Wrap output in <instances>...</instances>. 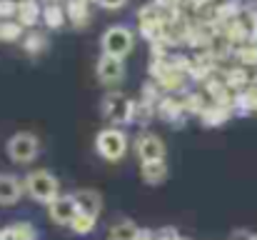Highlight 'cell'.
Segmentation results:
<instances>
[{
  "label": "cell",
  "instance_id": "1",
  "mask_svg": "<svg viewBox=\"0 0 257 240\" xmlns=\"http://www.w3.org/2000/svg\"><path fill=\"white\" fill-rule=\"evenodd\" d=\"M100 113L110 125H130L135 123V100H130L120 90H110L100 103Z\"/></svg>",
  "mask_w": 257,
  "mask_h": 240
},
{
  "label": "cell",
  "instance_id": "2",
  "mask_svg": "<svg viewBox=\"0 0 257 240\" xmlns=\"http://www.w3.org/2000/svg\"><path fill=\"white\" fill-rule=\"evenodd\" d=\"M25 193L35 200V203H53L60 195V183L50 170H30L25 175Z\"/></svg>",
  "mask_w": 257,
  "mask_h": 240
},
{
  "label": "cell",
  "instance_id": "3",
  "mask_svg": "<svg viewBox=\"0 0 257 240\" xmlns=\"http://www.w3.org/2000/svg\"><path fill=\"white\" fill-rule=\"evenodd\" d=\"M127 148H130L127 133L120 130V128H102V130L95 135V153L102 160L117 163V160L125 158Z\"/></svg>",
  "mask_w": 257,
  "mask_h": 240
},
{
  "label": "cell",
  "instance_id": "4",
  "mask_svg": "<svg viewBox=\"0 0 257 240\" xmlns=\"http://www.w3.org/2000/svg\"><path fill=\"white\" fill-rule=\"evenodd\" d=\"M100 48H102V53L125 60L133 53V48H135V33L130 28H125V25H112V28H107L102 33Z\"/></svg>",
  "mask_w": 257,
  "mask_h": 240
},
{
  "label": "cell",
  "instance_id": "5",
  "mask_svg": "<svg viewBox=\"0 0 257 240\" xmlns=\"http://www.w3.org/2000/svg\"><path fill=\"white\" fill-rule=\"evenodd\" d=\"M8 155L13 163L28 165L40 155V138L30 130H20L8 140Z\"/></svg>",
  "mask_w": 257,
  "mask_h": 240
},
{
  "label": "cell",
  "instance_id": "6",
  "mask_svg": "<svg viewBox=\"0 0 257 240\" xmlns=\"http://www.w3.org/2000/svg\"><path fill=\"white\" fill-rule=\"evenodd\" d=\"M95 78H97V83H102V85H117V83H122V78H125V60L102 53L97 58V63H95Z\"/></svg>",
  "mask_w": 257,
  "mask_h": 240
},
{
  "label": "cell",
  "instance_id": "7",
  "mask_svg": "<svg viewBox=\"0 0 257 240\" xmlns=\"http://www.w3.org/2000/svg\"><path fill=\"white\" fill-rule=\"evenodd\" d=\"M78 213H80V208H78V203H75V195H58L53 203H48V215H50V220L58 223V225L70 228V223H73V218H75Z\"/></svg>",
  "mask_w": 257,
  "mask_h": 240
},
{
  "label": "cell",
  "instance_id": "8",
  "mask_svg": "<svg viewBox=\"0 0 257 240\" xmlns=\"http://www.w3.org/2000/svg\"><path fill=\"white\" fill-rule=\"evenodd\" d=\"M133 148H135L140 163L165 158V143H163V138L155 135V133H140V135L135 138V145H133Z\"/></svg>",
  "mask_w": 257,
  "mask_h": 240
},
{
  "label": "cell",
  "instance_id": "9",
  "mask_svg": "<svg viewBox=\"0 0 257 240\" xmlns=\"http://www.w3.org/2000/svg\"><path fill=\"white\" fill-rule=\"evenodd\" d=\"M25 193V180L10 173H0V205H15Z\"/></svg>",
  "mask_w": 257,
  "mask_h": 240
},
{
  "label": "cell",
  "instance_id": "10",
  "mask_svg": "<svg viewBox=\"0 0 257 240\" xmlns=\"http://www.w3.org/2000/svg\"><path fill=\"white\" fill-rule=\"evenodd\" d=\"M158 115L163 118V120H168V123H180L187 113H185V108H182V98H177V95H172V93H165L163 98H160V103H158Z\"/></svg>",
  "mask_w": 257,
  "mask_h": 240
},
{
  "label": "cell",
  "instance_id": "11",
  "mask_svg": "<svg viewBox=\"0 0 257 240\" xmlns=\"http://www.w3.org/2000/svg\"><path fill=\"white\" fill-rule=\"evenodd\" d=\"M235 110L230 108V105H222V103H207V108L202 110V115H200V120H202V125L205 128H220V125H225L227 120H230V115H232Z\"/></svg>",
  "mask_w": 257,
  "mask_h": 240
},
{
  "label": "cell",
  "instance_id": "12",
  "mask_svg": "<svg viewBox=\"0 0 257 240\" xmlns=\"http://www.w3.org/2000/svg\"><path fill=\"white\" fill-rule=\"evenodd\" d=\"M73 195H75V203H78L80 213L92 215V218H97V215H100V210H102V195H100L97 190H92V188H83V190H75Z\"/></svg>",
  "mask_w": 257,
  "mask_h": 240
},
{
  "label": "cell",
  "instance_id": "13",
  "mask_svg": "<svg viewBox=\"0 0 257 240\" xmlns=\"http://www.w3.org/2000/svg\"><path fill=\"white\" fill-rule=\"evenodd\" d=\"M140 178L148 183V185H160L168 180V163L163 160H148V163H140Z\"/></svg>",
  "mask_w": 257,
  "mask_h": 240
},
{
  "label": "cell",
  "instance_id": "14",
  "mask_svg": "<svg viewBox=\"0 0 257 240\" xmlns=\"http://www.w3.org/2000/svg\"><path fill=\"white\" fill-rule=\"evenodd\" d=\"M18 20L25 28H33L43 20V5L38 0H20L18 3Z\"/></svg>",
  "mask_w": 257,
  "mask_h": 240
},
{
  "label": "cell",
  "instance_id": "15",
  "mask_svg": "<svg viewBox=\"0 0 257 240\" xmlns=\"http://www.w3.org/2000/svg\"><path fill=\"white\" fill-rule=\"evenodd\" d=\"M43 20H45V25H48L50 30H58V28L65 25L68 13H65V8L58 5V3H45V8H43Z\"/></svg>",
  "mask_w": 257,
  "mask_h": 240
},
{
  "label": "cell",
  "instance_id": "16",
  "mask_svg": "<svg viewBox=\"0 0 257 240\" xmlns=\"http://www.w3.org/2000/svg\"><path fill=\"white\" fill-rule=\"evenodd\" d=\"M65 13H68V20L75 25V28H83L87 23V0H68L65 5Z\"/></svg>",
  "mask_w": 257,
  "mask_h": 240
},
{
  "label": "cell",
  "instance_id": "17",
  "mask_svg": "<svg viewBox=\"0 0 257 240\" xmlns=\"http://www.w3.org/2000/svg\"><path fill=\"white\" fill-rule=\"evenodd\" d=\"M25 38V25L20 20H0V40L18 43Z\"/></svg>",
  "mask_w": 257,
  "mask_h": 240
},
{
  "label": "cell",
  "instance_id": "18",
  "mask_svg": "<svg viewBox=\"0 0 257 240\" xmlns=\"http://www.w3.org/2000/svg\"><path fill=\"white\" fill-rule=\"evenodd\" d=\"M140 235H143V230L133 220H120L110 230V240H140Z\"/></svg>",
  "mask_w": 257,
  "mask_h": 240
},
{
  "label": "cell",
  "instance_id": "19",
  "mask_svg": "<svg viewBox=\"0 0 257 240\" xmlns=\"http://www.w3.org/2000/svg\"><path fill=\"white\" fill-rule=\"evenodd\" d=\"M3 233V240H35V228L30 223H13Z\"/></svg>",
  "mask_w": 257,
  "mask_h": 240
},
{
  "label": "cell",
  "instance_id": "20",
  "mask_svg": "<svg viewBox=\"0 0 257 240\" xmlns=\"http://www.w3.org/2000/svg\"><path fill=\"white\" fill-rule=\"evenodd\" d=\"M45 48H48V38H45L43 33H38V30L25 33V38H23V50H25L28 55H40Z\"/></svg>",
  "mask_w": 257,
  "mask_h": 240
},
{
  "label": "cell",
  "instance_id": "21",
  "mask_svg": "<svg viewBox=\"0 0 257 240\" xmlns=\"http://www.w3.org/2000/svg\"><path fill=\"white\" fill-rule=\"evenodd\" d=\"M182 108H185V113L187 115H202V110L207 108V103H205V95L202 93H185L182 95Z\"/></svg>",
  "mask_w": 257,
  "mask_h": 240
},
{
  "label": "cell",
  "instance_id": "22",
  "mask_svg": "<svg viewBox=\"0 0 257 240\" xmlns=\"http://www.w3.org/2000/svg\"><path fill=\"white\" fill-rule=\"evenodd\" d=\"M95 220H97V218H92V215L78 213V215L73 218V223H70V230H73L75 235H90V233L95 230Z\"/></svg>",
  "mask_w": 257,
  "mask_h": 240
},
{
  "label": "cell",
  "instance_id": "23",
  "mask_svg": "<svg viewBox=\"0 0 257 240\" xmlns=\"http://www.w3.org/2000/svg\"><path fill=\"white\" fill-rule=\"evenodd\" d=\"M18 18V3L15 0H0V20Z\"/></svg>",
  "mask_w": 257,
  "mask_h": 240
},
{
  "label": "cell",
  "instance_id": "24",
  "mask_svg": "<svg viewBox=\"0 0 257 240\" xmlns=\"http://www.w3.org/2000/svg\"><path fill=\"white\" fill-rule=\"evenodd\" d=\"M125 3H127V0H97V5L105 8V10H120Z\"/></svg>",
  "mask_w": 257,
  "mask_h": 240
},
{
  "label": "cell",
  "instance_id": "25",
  "mask_svg": "<svg viewBox=\"0 0 257 240\" xmlns=\"http://www.w3.org/2000/svg\"><path fill=\"white\" fill-rule=\"evenodd\" d=\"M227 240H255V235H252L250 230H245V228H237V230L230 233V238Z\"/></svg>",
  "mask_w": 257,
  "mask_h": 240
},
{
  "label": "cell",
  "instance_id": "26",
  "mask_svg": "<svg viewBox=\"0 0 257 240\" xmlns=\"http://www.w3.org/2000/svg\"><path fill=\"white\" fill-rule=\"evenodd\" d=\"M190 3H192L195 8H202V5H210L212 0H190Z\"/></svg>",
  "mask_w": 257,
  "mask_h": 240
},
{
  "label": "cell",
  "instance_id": "27",
  "mask_svg": "<svg viewBox=\"0 0 257 240\" xmlns=\"http://www.w3.org/2000/svg\"><path fill=\"white\" fill-rule=\"evenodd\" d=\"M87 3H97V0H87Z\"/></svg>",
  "mask_w": 257,
  "mask_h": 240
},
{
  "label": "cell",
  "instance_id": "28",
  "mask_svg": "<svg viewBox=\"0 0 257 240\" xmlns=\"http://www.w3.org/2000/svg\"><path fill=\"white\" fill-rule=\"evenodd\" d=\"M255 240H257V233H255Z\"/></svg>",
  "mask_w": 257,
  "mask_h": 240
}]
</instances>
